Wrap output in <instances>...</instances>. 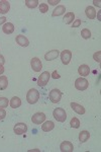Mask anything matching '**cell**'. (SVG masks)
Wrapping results in <instances>:
<instances>
[{
  "label": "cell",
  "mask_w": 101,
  "mask_h": 152,
  "mask_svg": "<svg viewBox=\"0 0 101 152\" xmlns=\"http://www.w3.org/2000/svg\"><path fill=\"white\" fill-rule=\"evenodd\" d=\"M10 9V3L7 0H1L0 1V13L5 14Z\"/></svg>",
  "instance_id": "4fadbf2b"
},
{
  "label": "cell",
  "mask_w": 101,
  "mask_h": 152,
  "mask_svg": "<svg viewBox=\"0 0 101 152\" xmlns=\"http://www.w3.org/2000/svg\"><path fill=\"white\" fill-rule=\"evenodd\" d=\"M93 3H94V5L98 6V7H100V6H101V4H100V1H99V0H98V1H96V0H94V1H93Z\"/></svg>",
  "instance_id": "d590c367"
},
{
  "label": "cell",
  "mask_w": 101,
  "mask_h": 152,
  "mask_svg": "<svg viewBox=\"0 0 101 152\" xmlns=\"http://www.w3.org/2000/svg\"><path fill=\"white\" fill-rule=\"evenodd\" d=\"M93 59H94L97 63H100V61H101V52L100 51H97V52L94 53V55H93Z\"/></svg>",
  "instance_id": "f1b7e54d"
},
{
  "label": "cell",
  "mask_w": 101,
  "mask_h": 152,
  "mask_svg": "<svg viewBox=\"0 0 101 152\" xmlns=\"http://www.w3.org/2000/svg\"><path fill=\"white\" fill-rule=\"evenodd\" d=\"M65 11H66V7L65 6H64V5H58L55 9H54L52 15H53V16H60V15H62V14L65 13Z\"/></svg>",
  "instance_id": "44dd1931"
},
{
  "label": "cell",
  "mask_w": 101,
  "mask_h": 152,
  "mask_svg": "<svg viewBox=\"0 0 101 152\" xmlns=\"http://www.w3.org/2000/svg\"><path fill=\"white\" fill-rule=\"evenodd\" d=\"M60 150L62 152H73L74 146L70 141H64L60 145Z\"/></svg>",
  "instance_id": "30bf717a"
},
{
  "label": "cell",
  "mask_w": 101,
  "mask_h": 152,
  "mask_svg": "<svg viewBox=\"0 0 101 152\" xmlns=\"http://www.w3.org/2000/svg\"><path fill=\"white\" fill-rule=\"evenodd\" d=\"M85 14L89 19H94L96 18V10L94 7L92 6H88L85 9Z\"/></svg>",
  "instance_id": "2e32d148"
},
{
  "label": "cell",
  "mask_w": 101,
  "mask_h": 152,
  "mask_svg": "<svg viewBox=\"0 0 101 152\" xmlns=\"http://www.w3.org/2000/svg\"><path fill=\"white\" fill-rule=\"evenodd\" d=\"M54 128H55V124L52 121H47L41 125V130L44 132H50L52 130H54Z\"/></svg>",
  "instance_id": "d6986e66"
},
{
  "label": "cell",
  "mask_w": 101,
  "mask_h": 152,
  "mask_svg": "<svg viewBox=\"0 0 101 152\" xmlns=\"http://www.w3.org/2000/svg\"><path fill=\"white\" fill-rule=\"evenodd\" d=\"M61 60L64 65H68L71 62V59H72V52L70 50H64L61 53Z\"/></svg>",
  "instance_id": "8992f818"
},
{
  "label": "cell",
  "mask_w": 101,
  "mask_h": 152,
  "mask_svg": "<svg viewBox=\"0 0 101 152\" xmlns=\"http://www.w3.org/2000/svg\"><path fill=\"white\" fill-rule=\"evenodd\" d=\"M24 3L28 8H36L39 5V0H25Z\"/></svg>",
  "instance_id": "cb8c5ba5"
},
{
  "label": "cell",
  "mask_w": 101,
  "mask_h": 152,
  "mask_svg": "<svg viewBox=\"0 0 101 152\" xmlns=\"http://www.w3.org/2000/svg\"><path fill=\"white\" fill-rule=\"evenodd\" d=\"M52 77H53L54 79H59V78H60L61 76L59 75V73L57 72V71H54V72H53V75H52Z\"/></svg>",
  "instance_id": "d6a6232c"
},
{
  "label": "cell",
  "mask_w": 101,
  "mask_h": 152,
  "mask_svg": "<svg viewBox=\"0 0 101 152\" xmlns=\"http://www.w3.org/2000/svg\"><path fill=\"white\" fill-rule=\"evenodd\" d=\"M46 120V115L44 113H36L33 117H31V122L36 125H41L44 123Z\"/></svg>",
  "instance_id": "52a82bcc"
},
{
  "label": "cell",
  "mask_w": 101,
  "mask_h": 152,
  "mask_svg": "<svg viewBox=\"0 0 101 152\" xmlns=\"http://www.w3.org/2000/svg\"><path fill=\"white\" fill-rule=\"evenodd\" d=\"M48 2L51 5H57L58 3H60V0H49Z\"/></svg>",
  "instance_id": "1f68e13d"
},
{
  "label": "cell",
  "mask_w": 101,
  "mask_h": 152,
  "mask_svg": "<svg viewBox=\"0 0 101 152\" xmlns=\"http://www.w3.org/2000/svg\"><path fill=\"white\" fill-rule=\"evenodd\" d=\"M74 20H75V14H74L73 12H68V13H66L65 16H64V23L66 24L73 23Z\"/></svg>",
  "instance_id": "7402d4cb"
},
{
  "label": "cell",
  "mask_w": 101,
  "mask_h": 152,
  "mask_svg": "<svg viewBox=\"0 0 101 152\" xmlns=\"http://www.w3.org/2000/svg\"><path fill=\"white\" fill-rule=\"evenodd\" d=\"M81 37H82L84 40H88L91 37V31L88 28H84L81 31Z\"/></svg>",
  "instance_id": "d4e9b609"
},
{
  "label": "cell",
  "mask_w": 101,
  "mask_h": 152,
  "mask_svg": "<svg viewBox=\"0 0 101 152\" xmlns=\"http://www.w3.org/2000/svg\"><path fill=\"white\" fill-rule=\"evenodd\" d=\"M71 107L73 109V111L77 113L79 115H84L85 114V109L83 105L77 104V102H71Z\"/></svg>",
  "instance_id": "5bb4252c"
},
{
  "label": "cell",
  "mask_w": 101,
  "mask_h": 152,
  "mask_svg": "<svg viewBox=\"0 0 101 152\" xmlns=\"http://www.w3.org/2000/svg\"><path fill=\"white\" fill-rule=\"evenodd\" d=\"M90 138V133L88 131H81L80 134H79V141L81 142V143H85V142H87L89 140Z\"/></svg>",
  "instance_id": "ffe728a7"
},
{
  "label": "cell",
  "mask_w": 101,
  "mask_h": 152,
  "mask_svg": "<svg viewBox=\"0 0 101 152\" xmlns=\"http://www.w3.org/2000/svg\"><path fill=\"white\" fill-rule=\"evenodd\" d=\"M50 78H51V74L49 73V71H44L38 78V85L39 86H46L48 84Z\"/></svg>",
  "instance_id": "5b68a950"
},
{
  "label": "cell",
  "mask_w": 101,
  "mask_h": 152,
  "mask_svg": "<svg viewBox=\"0 0 101 152\" xmlns=\"http://www.w3.org/2000/svg\"><path fill=\"white\" fill-rule=\"evenodd\" d=\"M78 73H79V74H80L81 76H88V75H89V73H90V68H89V66H88V65H85V64L79 66V68H78Z\"/></svg>",
  "instance_id": "e0dca14e"
},
{
  "label": "cell",
  "mask_w": 101,
  "mask_h": 152,
  "mask_svg": "<svg viewBox=\"0 0 101 152\" xmlns=\"http://www.w3.org/2000/svg\"><path fill=\"white\" fill-rule=\"evenodd\" d=\"M6 23V18L5 16H2V18H0V24H4Z\"/></svg>",
  "instance_id": "836d02e7"
},
{
  "label": "cell",
  "mask_w": 101,
  "mask_h": 152,
  "mask_svg": "<svg viewBox=\"0 0 101 152\" xmlns=\"http://www.w3.org/2000/svg\"><path fill=\"white\" fill-rule=\"evenodd\" d=\"M88 86H89V82H88V80L86 79V78L79 77V78H77V79H76V81H75V87H76V89L83 91V90L87 89Z\"/></svg>",
  "instance_id": "3957f363"
},
{
  "label": "cell",
  "mask_w": 101,
  "mask_h": 152,
  "mask_svg": "<svg viewBox=\"0 0 101 152\" xmlns=\"http://www.w3.org/2000/svg\"><path fill=\"white\" fill-rule=\"evenodd\" d=\"M53 116L57 120V121L60 122V123L65 122L66 119H67V114H66L65 110L62 109V107H57V109L54 110Z\"/></svg>",
  "instance_id": "7a4b0ae2"
},
{
  "label": "cell",
  "mask_w": 101,
  "mask_h": 152,
  "mask_svg": "<svg viewBox=\"0 0 101 152\" xmlns=\"http://www.w3.org/2000/svg\"><path fill=\"white\" fill-rule=\"evenodd\" d=\"M81 23H82L81 19H75L74 23H72V28H79V26H81Z\"/></svg>",
  "instance_id": "f546056e"
},
{
  "label": "cell",
  "mask_w": 101,
  "mask_h": 152,
  "mask_svg": "<svg viewBox=\"0 0 101 152\" xmlns=\"http://www.w3.org/2000/svg\"><path fill=\"white\" fill-rule=\"evenodd\" d=\"M8 99L6 97H0V109H5L8 107Z\"/></svg>",
  "instance_id": "4316f807"
},
{
  "label": "cell",
  "mask_w": 101,
  "mask_h": 152,
  "mask_svg": "<svg viewBox=\"0 0 101 152\" xmlns=\"http://www.w3.org/2000/svg\"><path fill=\"white\" fill-rule=\"evenodd\" d=\"M13 131L16 135H23L24 133H26V131H28V126L24 123H17L14 126Z\"/></svg>",
  "instance_id": "9c48e42d"
},
{
  "label": "cell",
  "mask_w": 101,
  "mask_h": 152,
  "mask_svg": "<svg viewBox=\"0 0 101 152\" xmlns=\"http://www.w3.org/2000/svg\"><path fill=\"white\" fill-rule=\"evenodd\" d=\"M8 86V78L7 76H0V90L6 89Z\"/></svg>",
  "instance_id": "603a6c76"
},
{
  "label": "cell",
  "mask_w": 101,
  "mask_h": 152,
  "mask_svg": "<svg viewBox=\"0 0 101 152\" xmlns=\"http://www.w3.org/2000/svg\"><path fill=\"white\" fill-rule=\"evenodd\" d=\"M4 63H5V59L2 55H0V65H3Z\"/></svg>",
  "instance_id": "e575fe53"
},
{
  "label": "cell",
  "mask_w": 101,
  "mask_h": 152,
  "mask_svg": "<svg viewBox=\"0 0 101 152\" xmlns=\"http://www.w3.org/2000/svg\"><path fill=\"white\" fill-rule=\"evenodd\" d=\"M2 31H3V33L6 34V35H11V34L14 31V26H13V23H4L3 26H2Z\"/></svg>",
  "instance_id": "9a60e30c"
},
{
  "label": "cell",
  "mask_w": 101,
  "mask_h": 152,
  "mask_svg": "<svg viewBox=\"0 0 101 152\" xmlns=\"http://www.w3.org/2000/svg\"><path fill=\"white\" fill-rule=\"evenodd\" d=\"M49 97H50V100L53 104H58L62 99V92H61V90L57 89V88L52 89L50 94H49Z\"/></svg>",
  "instance_id": "277c9868"
},
{
  "label": "cell",
  "mask_w": 101,
  "mask_h": 152,
  "mask_svg": "<svg viewBox=\"0 0 101 152\" xmlns=\"http://www.w3.org/2000/svg\"><path fill=\"white\" fill-rule=\"evenodd\" d=\"M39 11L41 13H46L47 11H49V5L47 3H41V5H39Z\"/></svg>",
  "instance_id": "83f0119b"
},
{
  "label": "cell",
  "mask_w": 101,
  "mask_h": 152,
  "mask_svg": "<svg viewBox=\"0 0 101 152\" xmlns=\"http://www.w3.org/2000/svg\"><path fill=\"white\" fill-rule=\"evenodd\" d=\"M16 43L18 44L20 47H28L29 45V41L28 39L26 38L25 36H23V35H18L16 36V39H15Z\"/></svg>",
  "instance_id": "8fae6325"
},
{
  "label": "cell",
  "mask_w": 101,
  "mask_h": 152,
  "mask_svg": "<svg viewBox=\"0 0 101 152\" xmlns=\"http://www.w3.org/2000/svg\"><path fill=\"white\" fill-rule=\"evenodd\" d=\"M9 105L12 109H17V107H19L21 105V99L17 96H13L9 100Z\"/></svg>",
  "instance_id": "ac0fdd59"
},
{
  "label": "cell",
  "mask_w": 101,
  "mask_h": 152,
  "mask_svg": "<svg viewBox=\"0 0 101 152\" xmlns=\"http://www.w3.org/2000/svg\"><path fill=\"white\" fill-rule=\"evenodd\" d=\"M70 125L72 128L78 129L79 127H80V121H79V119H77V118H72V120H71V122H70Z\"/></svg>",
  "instance_id": "484cf974"
},
{
  "label": "cell",
  "mask_w": 101,
  "mask_h": 152,
  "mask_svg": "<svg viewBox=\"0 0 101 152\" xmlns=\"http://www.w3.org/2000/svg\"><path fill=\"white\" fill-rule=\"evenodd\" d=\"M59 55H60V52H59L58 50H52V51H49V52L46 53L45 59L47 61H53L58 58Z\"/></svg>",
  "instance_id": "7c38bea8"
},
{
  "label": "cell",
  "mask_w": 101,
  "mask_h": 152,
  "mask_svg": "<svg viewBox=\"0 0 101 152\" xmlns=\"http://www.w3.org/2000/svg\"><path fill=\"white\" fill-rule=\"evenodd\" d=\"M4 73V67L3 65H0V75H2Z\"/></svg>",
  "instance_id": "8d00e7d4"
},
{
  "label": "cell",
  "mask_w": 101,
  "mask_h": 152,
  "mask_svg": "<svg viewBox=\"0 0 101 152\" xmlns=\"http://www.w3.org/2000/svg\"><path fill=\"white\" fill-rule=\"evenodd\" d=\"M5 117H6L5 110H4V109H0V121H2V120H3Z\"/></svg>",
  "instance_id": "4dcf8cb0"
},
{
  "label": "cell",
  "mask_w": 101,
  "mask_h": 152,
  "mask_svg": "<svg viewBox=\"0 0 101 152\" xmlns=\"http://www.w3.org/2000/svg\"><path fill=\"white\" fill-rule=\"evenodd\" d=\"M31 68H33V70L34 71V72H41V70L43 69V64H41V60L36 57L31 59Z\"/></svg>",
  "instance_id": "ba28073f"
},
{
  "label": "cell",
  "mask_w": 101,
  "mask_h": 152,
  "mask_svg": "<svg viewBox=\"0 0 101 152\" xmlns=\"http://www.w3.org/2000/svg\"><path fill=\"white\" fill-rule=\"evenodd\" d=\"M39 90H36V88H31L28 91L26 94V100L29 104H34L39 102Z\"/></svg>",
  "instance_id": "6da1fadb"
}]
</instances>
